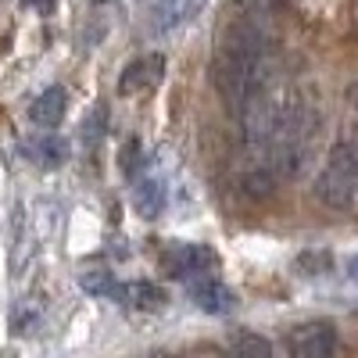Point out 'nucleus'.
Here are the masks:
<instances>
[{"mask_svg": "<svg viewBox=\"0 0 358 358\" xmlns=\"http://www.w3.org/2000/svg\"><path fill=\"white\" fill-rule=\"evenodd\" d=\"M268 72H273V40H268L262 18L255 15L233 18L222 29L212 57L215 94L226 101L229 111H241V104L268 83Z\"/></svg>", "mask_w": 358, "mask_h": 358, "instance_id": "1", "label": "nucleus"}, {"mask_svg": "<svg viewBox=\"0 0 358 358\" xmlns=\"http://www.w3.org/2000/svg\"><path fill=\"white\" fill-rule=\"evenodd\" d=\"M315 201L334 212H351L358 204V140L334 143L315 176Z\"/></svg>", "mask_w": 358, "mask_h": 358, "instance_id": "2", "label": "nucleus"}, {"mask_svg": "<svg viewBox=\"0 0 358 358\" xmlns=\"http://www.w3.org/2000/svg\"><path fill=\"white\" fill-rule=\"evenodd\" d=\"M287 351L297 358H326L337 351V330L334 322H305L287 334Z\"/></svg>", "mask_w": 358, "mask_h": 358, "instance_id": "3", "label": "nucleus"}, {"mask_svg": "<svg viewBox=\"0 0 358 358\" xmlns=\"http://www.w3.org/2000/svg\"><path fill=\"white\" fill-rule=\"evenodd\" d=\"M212 262H215V255L208 251L204 244H172V248L165 251V258H162L165 273H169L172 280H194V276L208 273V268H212Z\"/></svg>", "mask_w": 358, "mask_h": 358, "instance_id": "4", "label": "nucleus"}, {"mask_svg": "<svg viewBox=\"0 0 358 358\" xmlns=\"http://www.w3.org/2000/svg\"><path fill=\"white\" fill-rule=\"evenodd\" d=\"M162 72H165V57L162 54H147V57H136V62L126 65V72L118 76V94H140V90H151L162 83Z\"/></svg>", "mask_w": 358, "mask_h": 358, "instance_id": "5", "label": "nucleus"}, {"mask_svg": "<svg viewBox=\"0 0 358 358\" xmlns=\"http://www.w3.org/2000/svg\"><path fill=\"white\" fill-rule=\"evenodd\" d=\"M190 301L201 308V312H208V315H226L229 308H233V290L226 287V283H219V280H212L204 273V280H197V283H190Z\"/></svg>", "mask_w": 358, "mask_h": 358, "instance_id": "6", "label": "nucleus"}, {"mask_svg": "<svg viewBox=\"0 0 358 358\" xmlns=\"http://www.w3.org/2000/svg\"><path fill=\"white\" fill-rule=\"evenodd\" d=\"M65 111H69V94H65L62 86H47L43 94L29 104V118H33L36 126H43V129H50V126L62 122Z\"/></svg>", "mask_w": 358, "mask_h": 358, "instance_id": "7", "label": "nucleus"}, {"mask_svg": "<svg viewBox=\"0 0 358 358\" xmlns=\"http://www.w3.org/2000/svg\"><path fill=\"white\" fill-rule=\"evenodd\" d=\"M22 151L40 169H62L69 162V143L62 136H33V140L22 143Z\"/></svg>", "mask_w": 358, "mask_h": 358, "instance_id": "8", "label": "nucleus"}, {"mask_svg": "<svg viewBox=\"0 0 358 358\" xmlns=\"http://www.w3.org/2000/svg\"><path fill=\"white\" fill-rule=\"evenodd\" d=\"M197 8V0H158L151 11V33H172L176 25H183Z\"/></svg>", "mask_w": 358, "mask_h": 358, "instance_id": "9", "label": "nucleus"}, {"mask_svg": "<svg viewBox=\"0 0 358 358\" xmlns=\"http://www.w3.org/2000/svg\"><path fill=\"white\" fill-rule=\"evenodd\" d=\"M133 204H136V212L143 219H155L162 215V208H165V183L158 176H147L136 183V194H133Z\"/></svg>", "mask_w": 358, "mask_h": 358, "instance_id": "10", "label": "nucleus"}, {"mask_svg": "<svg viewBox=\"0 0 358 358\" xmlns=\"http://www.w3.org/2000/svg\"><path fill=\"white\" fill-rule=\"evenodd\" d=\"M79 287L86 294H94V297H111V301H118V305H122V294H126V283H118L111 273H104V268H90V273H83Z\"/></svg>", "mask_w": 358, "mask_h": 358, "instance_id": "11", "label": "nucleus"}, {"mask_svg": "<svg viewBox=\"0 0 358 358\" xmlns=\"http://www.w3.org/2000/svg\"><path fill=\"white\" fill-rule=\"evenodd\" d=\"M229 351L244 355V358H268L273 355V344H268L265 337H258V334H251V330H241V334L229 337Z\"/></svg>", "mask_w": 358, "mask_h": 358, "instance_id": "12", "label": "nucleus"}, {"mask_svg": "<svg viewBox=\"0 0 358 358\" xmlns=\"http://www.w3.org/2000/svg\"><path fill=\"white\" fill-rule=\"evenodd\" d=\"M165 294L155 287V283H126V294H122V305H136V308H162Z\"/></svg>", "mask_w": 358, "mask_h": 358, "instance_id": "13", "label": "nucleus"}, {"mask_svg": "<svg viewBox=\"0 0 358 358\" xmlns=\"http://www.w3.org/2000/svg\"><path fill=\"white\" fill-rule=\"evenodd\" d=\"M236 8H241L244 15L265 18V15H273V11L280 8V0H236Z\"/></svg>", "mask_w": 358, "mask_h": 358, "instance_id": "14", "label": "nucleus"}, {"mask_svg": "<svg viewBox=\"0 0 358 358\" xmlns=\"http://www.w3.org/2000/svg\"><path fill=\"white\" fill-rule=\"evenodd\" d=\"M101 126H104V108H97V111L83 122V136H86V140H97V136H101Z\"/></svg>", "mask_w": 358, "mask_h": 358, "instance_id": "15", "label": "nucleus"}, {"mask_svg": "<svg viewBox=\"0 0 358 358\" xmlns=\"http://www.w3.org/2000/svg\"><path fill=\"white\" fill-rule=\"evenodd\" d=\"M22 4H25V8H36L40 15H50V11H54V4H57V0H22Z\"/></svg>", "mask_w": 358, "mask_h": 358, "instance_id": "16", "label": "nucleus"}, {"mask_svg": "<svg viewBox=\"0 0 358 358\" xmlns=\"http://www.w3.org/2000/svg\"><path fill=\"white\" fill-rule=\"evenodd\" d=\"M348 276H351V283H358V255L348 258Z\"/></svg>", "mask_w": 358, "mask_h": 358, "instance_id": "17", "label": "nucleus"}, {"mask_svg": "<svg viewBox=\"0 0 358 358\" xmlns=\"http://www.w3.org/2000/svg\"><path fill=\"white\" fill-rule=\"evenodd\" d=\"M90 4H111V0H90Z\"/></svg>", "mask_w": 358, "mask_h": 358, "instance_id": "18", "label": "nucleus"}]
</instances>
